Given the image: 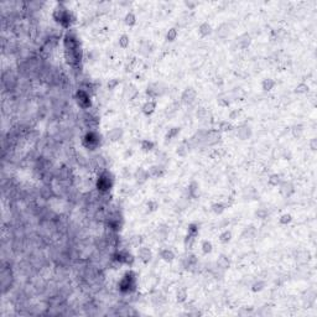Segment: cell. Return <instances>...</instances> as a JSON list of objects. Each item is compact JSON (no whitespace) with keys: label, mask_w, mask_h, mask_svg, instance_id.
Returning a JSON list of instances; mask_svg holds the SVG:
<instances>
[{"label":"cell","mask_w":317,"mask_h":317,"mask_svg":"<svg viewBox=\"0 0 317 317\" xmlns=\"http://www.w3.org/2000/svg\"><path fill=\"white\" fill-rule=\"evenodd\" d=\"M134 287H135V280L133 277V275L131 274H126L124 276V279L122 280V282H120V289L123 291H129V290L134 289Z\"/></svg>","instance_id":"1"},{"label":"cell","mask_w":317,"mask_h":317,"mask_svg":"<svg viewBox=\"0 0 317 317\" xmlns=\"http://www.w3.org/2000/svg\"><path fill=\"white\" fill-rule=\"evenodd\" d=\"M110 187H112V179H110L109 174L105 172V174H103L100 176V179L98 180V188L100 191H107V190H109Z\"/></svg>","instance_id":"2"},{"label":"cell","mask_w":317,"mask_h":317,"mask_svg":"<svg viewBox=\"0 0 317 317\" xmlns=\"http://www.w3.org/2000/svg\"><path fill=\"white\" fill-rule=\"evenodd\" d=\"M98 144H99V139H98V135L97 134H94V133H89V134L85 135L84 145L87 147H89V149H92V150H93V149L97 146Z\"/></svg>","instance_id":"3"},{"label":"cell","mask_w":317,"mask_h":317,"mask_svg":"<svg viewBox=\"0 0 317 317\" xmlns=\"http://www.w3.org/2000/svg\"><path fill=\"white\" fill-rule=\"evenodd\" d=\"M154 108H155V104L154 103H147V104H145V107H144V113L145 114H151L152 112H154Z\"/></svg>","instance_id":"4"},{"label":"cell","mask_w":317,"mask_h":317,"mask_svg":"<svg viewBox=\"0 0 317 317\" xmlns=\"http://www.w3.org/2000/svg\"><path fill=\"white\" fill-rule=\"evenodd\" d=\"M263 87H264L265 90H270L274 87V82L271 81V79H265L264 83H263Z\"/></svg>","instance_id":"5"},{"label":"cell","mask_w":317,"mask_h":317,"mask_svg":"<svg viewBox=\"0 0 317 317\" xmlns=\"http://www.w3.org/2000/svg\"><path fill=\"white\" fill-rule=\"evenodd\" d=\"M119 44L122 45V47H126V46H128V44H129V37L125 36V35H124V36H122V37H120V40H119Z\"/></svg>","instance_id":"6"},{"label":"cell","mask_w":317,"mask_h":317,"mask_svg":"<svg viewBox=\"0 0 317 317\" xmlns=\"http://www.w3.org/2000/svg\"><path fill=\"white\" fill-rule=\"evenodd\" d=\"M125 22L128 25H133L135 22V17H134V15L133 14H129V15H126V17H125Z\"/></svg>","instance_id":"7"},{"label":"cell","mask_w":317,"mask_h":317,"mask_svg":"<svg viewBox=\"0 0 317 317\" xmlns=\"http://www.w3.org/2000/svg\"><path fill=\"white\" fill-rule=\"evenodd\" d=\"M201 32L203 33V35H207V33H209V32H211V26H209V25H207V24L202 25V27H201Z\"/></svg>","instance_id":"8"},{"label":"cell","mask_w":317,"mask_h":317,"mask_svg":"<svg viewBox=\"0 0 317 317\" xmlns=\"http://www.w3.org/2000/svg\"><path fill=\"white\" fill-rule=\"evenodd\" d=\"M175 37H176V31H175V28H172L170 32L167 33V40H169V41H174V40H175Z\"/></svg>","instance_id":"9"},{"label":"cell","mask_w":317,"mask_h":317,"mask_svg":"<svg viewBox=\"0 0 317 317\" xmlns=\"http://www.w3.org/2000/svg\"><path fill=\"white\" fill-rule=\"evenodd\" d=\"M162 258L166 259V260H171V259L174 258V255H172L171 252H166V253H162Z\"/></svg>","instance_id":"10"},{"label":"cell","mask_w":317,"mask_h":317,"mask_svg":"<svg viewBox=\"0 0 317 317\" xmlns=\"http://www.w3.org/2000/svg\"><path fill=\"white\" fill-rule=\"evenodd\" d=\"M203 250H204V253H209L212 250V245H211V243H206L203 244Z\"/></svg>","instance_id":"11"},{"label":"cell","mask_w":317,"mask_h":317,"mask_svg":"<svg viewBox=\"0 0 317 317\" xmlns=\"http://www.w3.org/2000/svg\"><path fill=\"white\" fill-rule=\"evenodd\" d=\"M290 220H291V215H290V214H285V215H282V219H281V222H282V223H286V222L289 223Z\"/></svg>","instance_id":"12"},{"label":"cell","mask_w":317,"mask_h":317,"mask_svg":"<svg viewBox=\"0 0 317 317\" xmlns=\"http://www.w3.org/2000/svg\"><path fill=\"white\" fill-rule=\"evenodd\" d=\"M276 179H279V176H277V175H274V176H271V180H270V183H272V185H277V182H279V181H276Z\"/></svg>","instance_id":"13"}]
</instances>
